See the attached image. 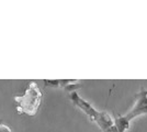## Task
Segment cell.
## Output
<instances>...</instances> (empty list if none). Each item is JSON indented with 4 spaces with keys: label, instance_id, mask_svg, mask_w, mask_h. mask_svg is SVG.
Returning a JSON list of instances; mask_svg holds the SVG:
<instances>
[{
    "label": "cell",
    "instance_id": "cell-7",
    "mask_svg": "<svg viewBox=\"0 0 147 132\" xmlns=\"http://www.w3.org/2000/svg\"><path fill=\"white\" fill-rule=\"evenodd\" d=\"M0 132H12V131H11V129L8 126H6V125H3V123L0 122Z\"/></svg>",
    "mask_w": 147,
    "mask_h": 132
},
{
    "label": "cell",
    "instance_id": "cell-5",
    "mask_svg": "<svg viewBox=\"0 0 147 132\" xmlns=\"http://www.w3.org/2000/svg\"><path fill=\"white\" fill-rule=\"evenodd\" d=\"M43 82L46 87H59V79H44Z\"/></svg>",
    "mask_w": 147,
    "mask_h": 132
},
{
    "label": "cell",
    "instance_id": "cell-2",
    "mask_svg": "<svg viewBox=\"0 0 147 132\" xmlns=\"http://www.w3.org/2000/svg\"><path fill=\"white\" fill-rule=\"evenodd\" d=\"M69 97H70V99H71L74 105L77 106L79 109H81L89 117V119L91 120V121H94L103 132L109 130L111 127L114 125L113 123V119L111 118L109 113L104 112V111H102V112L97 111L88 101L84 100L76 91L70 93Z\"/></svg>",
    "mask_w": 147,
    "mask_h": 132
},
{
    "label": "cell",
    "instance_id": "cell-4",
    "mask_svg": "<svg viewBox=\"0 0 147 132\" xmlns=\"http://www.w3.org/2000/svg\"><path fill=\"white\" fill-rule=\"evenodd\" d=\"M114 127L119 132H125L129 128V120L126 117H122L115 113V119L113 120Z\"/></svg>",
    "mask_w": 147,
    "mask_h": 132
},
{
    "label": "cell",
    "instance_id": "cell-6",
    "mask_svg": "<svg viewBox=\"0 0 147 132\" xmlns=\"http://www.w3.org/2000/svg\"><path fill=\"white\" fill-rule=\"evenodd\" d=\"M82 87V84H69L67 86H65L64 89L68 91V93H73V91H76L77 89Z\"/></svg>",
    "mask_w": 147,
    "mask_h": 132
},
{
    "label": "cell",
    "instance_id": "cell-3",
    "mask_svg": "<svg viewBox=\"0 0 147 132\" xmlns=\"http://www.w3.org/2000/svg\"><path fill=\"white\" fill-rule=\"evenodd\" d=\"M141 114H147V90H142L141 93L136 95L135 106L125 117L131 121L134 117Z\"/></svg>",
    "mask_w": 147,
    "mask_h": 132
},
{
    "label": "cell",
    "instance_id": "cell-1",
    "mask_svg": "<svg viewBox=\"0 0 147 132\" xmlns=\"http://www.w3.org/2000/svg\"><path fill=\"white\" fill-rule=\"evenodd\" d=\"M43 94L35 82H31L22 96H16L14 101L17 105V111L21 114L35 116L41 106Z\"/></svg>",
    "mask_w": 147,
    "mask_h": 132
}]
</instances>
